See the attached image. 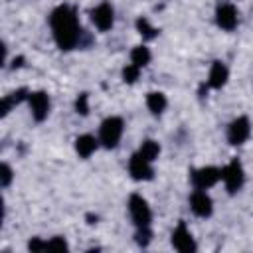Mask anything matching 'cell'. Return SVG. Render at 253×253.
Here are the masks:
<instances>
[{"mask_svg":"<svg viewBox=\"0 0 253 253\" xmlns=\"http://www.w3.org/2000/svg\"><path fill=\"white\" fill-rule=\"evenodd\" d=\"M49 26H51V34L59 49L67 51L79 43L81 30H79L77 14L71 6H65V4L57 6L49 16Z\"/></svg>","mask_w":253,"mask_h":253,"instance_id":"6da1fadb","label":"cell"},{"mask_svg":"<svg viewBox=\"0 0 253 253\" xmlns=\"http://www.w3.org/2000/svg\"><path fill=\"white\" fill-rule=\"evenodd\" d=\"M123 128H125V123L121 117H109L101 123V128H99V142L105 146V148H115L123 136Z\"/></svg>","mask_w":253,"mask_h":253,"instance_id":"7a4b0ae2","label":"cell"},{"mask_svg":"<svg viewBox=\"0 0 253 253\" xmlns=\"http://www.w3.org/2000/svg\"><path fill=\"white\" fill-rule=\"evenodd\" d=\"M128 211H130V217H132L136 227H150L152 213H150V208L142 196L132 194L128 198Z\"/></svg>","mask_w":253,"mask_h":253,"instance_id":"3957f363","label":"cell"},{"mask_svg":"<svg viewBox=\"0 0 253 253\" xmlns=\"http://www.w3.org/2000/svg\"><path fill=\"white\" fill-rule=\"evenodd\" d=\"M221 180H223V184H225V188H227L229 194H235V192L243 186L245 174H243V166H241V162H239L237 158L231 160V162L221 170Z\"/></svg>","mask_w":253,"mask_h":253,"instance_id":"277c9868","label":"cell"},{"mask_svg":"<svg viewBox=\"0 0 253 253\" xmlns=\"http://www.w3.org/2000/svg\"><path fill=\"white\" fill-rule=\"evenodd\" d=\"M251 134V125L247 117H237L235 121H231V125L227 126V140L229 144H243Z\"/></svg>","mask_w":253,"mask_h":253,"instance_id":"5b68a950","label":"cell"},{"mask_svg":"<svg viewBox=\"0 0 253 253\" xmlns=\"http://www.w3.org/2000/svg\"><path fill=\"white\" fill-rule=\"evenodd\" d=\"M221 178V170L213 168V166H204L192 172V184L198 190H208L213 184H217V180Z\"/></svg>","mask_w":253,"mask_h":253,"instance_id":"8992f818","label":"cell"},{"mask_svg":"<svg viewBox=\"0 0 253 253\" xmlns=\"http://www.w3.org/2000/svg\"><path fill=\"white\" fill-rule=\"evenodd\" d=\"M91 22L95 24L97 30L101 32H107L113 28V22H115V12H113V6L109 2H103L99 4L93 12H91Z\"/></svg>","mask_w":253,"mask_h":253,"instance_id":"52a82bcc","label":"cell"},{"mask_svg":"<svg viewBox=\"0 0 253 253\" xmlns=\"http://www.w3.org/2000/svg\"><path fill=\"white\" fill-rule=\"evenodd\" d=\"M28 103H30V109H32V117L40 123L47 117L49 113V95L45 91H34L28 95Z\"/></svg>","mask_w":253,"mask_h":253,"instance_id":"ba28073f","label":"cell"},{"mask_svg":"<svg viewBox=\"0 0 253 253\" xmlns=\"http://www.w3.org/2000/svg\"><path fill=\"white\" fill-rule=\"evenodd\" d=\"M128 172H130V176H132L134 180H150L152 174H154V170H152V166H150V160H146L140 152H136V154L130 156Z\"/></svg>","mask_w":253,"mask_h":253,"instance_id":"9c48e42d","label":"cell"},{"mask_svg":"<svg viewBox=\"0 0 253 253\" xmlns=\"http://www.w3.org/2000/svg\"><path fill=\"white\" fill-rule=\"evenodd\" d=\"M172 245H174V249H178V251H182V253L196 251L194 237H192V233L188 231V227H186L184 221H180L178 227L172 231Z\"/></svg>","mask_w":253,"mask_h":253,"instance_id":"30bf717a","label":"cell"},{"mask_svg":"<svg viewBox=\"0 0 253 253\" xmlns=\"http://www.w3.org/2000/svg\"><path fill=\"white\" fill-rule=\"evenodd\" d=\"M215 22L221 30H227L231 32L235 26H237V10L233 4H221L217 6L215 10Z\"/></svg>","mask_w":253,"mask_h":253,"instance_id":"8fae6325","label":"cell"},{"mask_svg":"<svg viewBox=\"0 0 253 253\" xmlns=\"http://www.w3.org/2000/svg\"><path fill=\"white\" fill-rule=\"evenodd\" d=\"M190 206H192V211H194L196 215H200V217L211 215V210H213L211 198L206 194V190H198V188H196V192H194L192 198H190Z\"/></svg>","mask_w":253,"mask_h":253,"instance_id":"7c38bea8","label":"cell"},{"mask_svg":"<svg viewBox=\"0 0 253 253\" xmlns=\"http://www.w3.org/2000/svg\"><path fill=\"white\" fill-rule=\"evenodd\" d=\"M227 67L221 63V61H213L211 63V69H210V75H208V85L213 87V89H221L227 81Z\"/></svg>","mask_w":253,"mask_h":253,"instance_id":"4fadbf2b","label":"cell"},{"mask_svg":"<svg viewBox=\"0 0 253 253\" xmlns=\"http://www.w3.org/2000/svg\"><path fill=\"white\" fill-rule=\"evenodd\" d=\"M97 144H99V140L91 134H81L75 138V150L81 158H89L97 150Z\"/></svg>","mask_w":253,"mask_h":253,"instance_id":"5bb4252c","label":"cell"},{"mask_svg":"<svg viewBox=\"0 0 253 253\" xmlns=\"http://www.w3.org/2000/svg\"><path fill=\"white\" fill-rule=\"evenodd\" d=\"M146 107H148V111L152 115H160L166 109V97H164V93H160V91L148 93L146 95Z\"/></svg>","mask_w":253,"mask_h":253,"instance_id":"9a60e30c","label":"cell"},{"mask_svg":"<svg viewBox=\"0 0 253 253\" xmlns=\"http://www.w3.org/2000/svg\"><path fill=\"white\" fill-rule=\"evenodd\" d=\"M28 91L26 89H18V91H14V93H10V95H6L4 99H2V105H0V111H2V117H6L8 113H10V109L14 107V105H18L22 99H28V95H26Z\"/></svg>","mask_w":253,"mask_h":253,"instance_id":"2e32d148","label":"cell"},{"mask_svg":"<svg viewBox=\"0 0 253 253\" xmlns=\"http://www.w3.org/2000/svg\"><path fill=\"white\" fill-rule=\"evenodd\" d=\"M130 61H132L134 65H138V67L148 65V61H150V51H148V47H146V45H136V47L130 51Z\"/></svg>","mask_w":253,"mask_h":253,"instance_id":"e0dca14e","label":"cell"},{"mask_svg":"<svg viewBox=\"0 0 253 253\" xmlns=\"http://www.w3.org/2000/svg\"><path fill=\"white\" fill-rule=\"evenodd\" d=\"M138 152L146 158V160H156L158 158V154H160V146H158V142H154V140H144L142 144H140V148H138Z\"/></svg>","mask_w":253,"mask_h":253,"instance_id":"ac0fdd59","label":"cell"},{"mask_svg":"<svg viewBox=\"0 0 253 253\" xmlns=\"http://www.w3.org/2000/svg\"><path fill=\"white\" fill-rule=\"evenodd\" d=\"M136 28H138V32H140L144 38H148V40L156 38V34H158V30H156V28H152V26L148 24V20H146V18H138V20H136Z\"/></svg>","mask_w":253,"mask_h":253,"instance_id":"d6986e66","label":"cell"},{"mask_svg":"<svg viewBox=\"0 0 253 253\" xmlns=\"http://www.w3.org/2000/svg\"><path fill=\"white\" fill-rule=\"evenodd\" d=\"M138 73H140V67L134 65V63H130V65H126V67L123 69V79H125L126 83H134V81L138 79Z\"/></svg>","mask_w":253,"mask_h":253,"instance_id":"ffe728a7","label":"cell"},{"mask_svg":"<svg viewBox=\"0 0 253 253\" xmlns=\"http://www.w3.org/2000/svg\"><path fill=\"white\" fill-rule=\"evenodd\" d=\"M75 111H77L79 115H87V113H89V95H87V93H81V95L77 97V101H75Z\"/></svg>","mask_w":253,"mask_h":253,"instance_id":"44dd1931","label":"cell"},{"mask_svg":"<svg viewBox=\"0 0 253 253\" xmlns=\"http://www.w3.org/2000/svg\"><path fill=\"white\" fill-rule=\"evenodd\" d=\"M12 178H14L12 168H10L8 164H2V166H0V184H2V188H8L10 182H12Z\"/></svg>","mask_w":253,"mask_h":253,"instance_id":"7402d4cb","label":"cell"},{"mask_svg":"<svg viewBox=\"0 0 253 253\" xmlns=\"http://www.w3.org/2000/svg\"><path fill=\"white\" fill-rule=\"evenodd\" d=\"M136 243L138 245H142V247H146L148 243H150V237H152V233H150V227H138V231H136Z\"/></svg>","mask_w":253,"mask_h":253,"instance_id":"603a6c76","label":"cell"},{"mask_svg":"<svg viewBox=\"0 0 253 253\" xmlns=\"http://www.w3.org/2000/svg\"><path fill=\"white\" fill-rule=\"evenodd\" d=\"M45 249H61V251H65L67 243H65L63 237H53L51 241H45Z\"/></svg>","mask_w":253,"mask_h":253,"instance_id":"cb8c5ba5","label":"cell"},{"mask_svg":"<svg viewBox=\"0 0 253 253\" xmlns=\"http://www.w3.org/2000/svg\"><path fill=\"white\" fill-rule=\"evenodd\" d=\"M28 247H30L32 251H43V249H45V241H42V239L34 237V239L28 243Z\"/></svg>","mask_w":253,"mask_h":253,"instance_id":"d4e9b609","label":"cell"}]
</instances>
